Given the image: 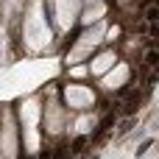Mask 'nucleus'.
I'll use <instances>...</instances> for the list:
<instances>
[{
    "label": "nucleus",
    "mask_w": 159,
    "mask_h": 159,
    "mask_svg": "<svg viewBox=\"0 0 159 159\" xmlns=\"http://www.w3.org/2000/svg\"><path fill=\"white\" fill-rule=\"evenodd\" d=\"M145 20H148V22H157V20H159V8H157V6H148V11H145Z\"/></svg>",
    "instance_id": "obj_3"
},
{
    "label": "nucleus",
    "mask_w": 159,
    "mask_h": 159,
    "mask_svg": "<svg viewBox=\"0 0 159 159\" xmlns=\"http://www.w3.org/2000/svg\"><path fill=\"white\" fill-rule=\"evenodd\" d=\"M50 157H53V154H50V151H45V154H42L39 159H50Z\"/></svg>",
    "instance_id": "obj_7"
},
{
    "label": "nucleus",
    "mask_w": 159,
    "mask_h": 159,
    "mask_svg": "<svg viewBox=\"0 0 159 159\" xmlns=\"http://www.w3.org/2000/svg\"><path fill=\"white\" fill-rule=\"evenodd\" d=\"M112 123H115V117H103V123L98 126V131H95V137H92V140H101V137L109 131V126H112Z\"/></svg>",
    "instance_id": "obj_2"
},
{
    "label": "nucleus",
    "mask_w": 159,
    "mask_h": 159,
    "mask_svg": "<svg viewBox=\"0 0 159 159\" xmlns=\"http://www.w3.org/2000/svg\"><path fill=\"white\" fill-rule=\"evenodd\" d=\"M157 50H148V56H145V61H148V64H151V67H154V64H157Z\"/></svg>",
    "instance_id": "obj_5"
},
{
    "label": "nucleus",
    "mask_w": 159,
    "mask_h": 159,
    "mask_svg": "<svg viewBox=\"0 0 159 159\" xmlns=\"http://www.w3.org/2000/svg\"><path fill=\"white\" fill-rule=\"evenodd\" d=\"M140 103H143V92H131L129 98H126V106H123V115H134L137 109H140Z\"/></svg>",
    "instance_id": "obj_1"
},
{
    "label": "nucleus",
    "mask_w": 159,
    "mask_h": 159,
    "mask_svg": "<svg viewBox=\"0 0 159 159\" xmlns=\"http://www.w3.org/2000/svg\"><path fill=\"white\" fill-rule=\"evenodd\" d=\"M131 123H134V120H131V117H129V120H126V123H123V129H120V134H126V131H129V129H131Z\"/></svg>",
    "instance_id": "obj_6"
},
{
    "label": "nucleus",
    "mask_w": 159,
    "mask_h": 159,
    "mask_svg": "<svg viewBox=\"0 0 159 159\" xmlns=\"http://www.w3.org/2000/svg\"><path fill=\"white\" fill-rule=\"evenodd\" d=\"M84 145H87V140H84V137H78V140L73 143V154H81V148H84Z\"/></svg>",
    "instance_id": "obj_4"
}]
</instances>
